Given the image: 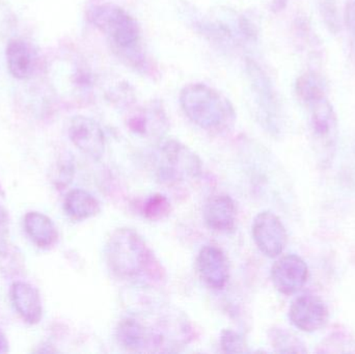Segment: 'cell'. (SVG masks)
<instances>
[{"label":"cell","mask_w":355,"mask_h":354,"mask_svg":"<svg viewBox=\"0 0 355 354\" xmlns=\"http://www.w3.org/2000/svg\"><path fill=\"white\" fill-rule=\"evenodd\" d=\"M246 72L261 118L269 129L277 130L279 114V100L270 78L252 60L246 62Z\"/></svg>","instance_id":"52a82bcc"},{"label":"cell","mask_w":355,"mask_h":354,"mask_svg":"<svg viewBox=\"0 0 355 354\" xmlns=\"http://www.w3.org/2000/svg\"><path fill=\"white\" fill-rule=\"evenodd\" d=\"M345 23L349 35L350 46L355 56V1H350L346 6Z\"/></svg>","instance_id":"d4e9b609"},{"label":"cell","mask_w":355,"mask_h":354,"mask_svg":"<svg viewBox=\"0 0 355 354\" xmlns=\"http://www.w3.org/2000/svg\"><path fill=\"white\" fill-rule=\"evenodd\" d=\"M202 172L198 156L175 139H166L158 145L157 174L160 180L168 183L196 179Z\"/></svg>","instance_id":"5b68a950"},{"label":"cell","mask_w":355,"mask_h":354,"mask_svg":"<svg viewBox=\"0 0 355 354\" xmlns=\"http://www.w3.org/2000/svg\"><path fill=\"white\" fill-rule=\"evenodd\" d=\"M10 251V216L6 208L0 205V257Z\"/></svg>","instance_id":"603a6c76"},{"label":"cell","mask_w":355,"mask_h":354,"mask_svg":"<svg viewBox=\"0 0 355 354\" xmlns=\"http://www.w3.org/2000/svg\"><path fill=\"white\" fill-rule=\"evenodd\" d=\"M105 257L112 274L123 280L139 278L153 263L145 240L131 229H118L108 238Z\"/></svg>","instance_id":"3957f363"},{"label":"cell","mask_w":355,"mask_h":354,"mask_svg":"<svg viewBox=\"0 0 355 354\" xmlns=\"http://www.w3.org/2000/svg\"><path fill=\"white\" fill-rule=\"evenodd\" d=\"M289 318L298 330L306 333L317 332L327 324L329 309L318 297L302 295L292 303Z\"/></svg>","instance_id":"8fae6325"},{"label":"cell","mask_w":355,"mask_h":354,"mask_svg":"<svg viewBox=\"0 0 355 354\" xmlns=\"http://www.w3.org/2000/svg\"><path fill=\"white\" fill-rule=\"evenodd\" d=\"M221 348L227 353H245V342L237 333L231 330H225L220 338Z\"/></svg>","instance_id":"7402d4cb"},{"label":"cell","mask_w":355,"mask_h":354,"mask_svg":"<svg viewBox=\"0 0 355 354\" xmlns=\"http://www.w3.org/2000/svg\"><path fill=\"white\" fill-rule=\"evenodd\" d=\"M170 212V201L162 195H151L143 205L144 216L150 220H162L166 218Z\"/></svg>","instance_id":"ffe728a7"},{"label":"cell","mask_w":355,"mask_h":354,"mask_svg":"<svg viewBox=\"0 0 355 354\" xmlns=\"http://www.w3.org/2000/svg\"><path fill=\"white\" fill-rule=\"evenodd\" d=\"M308 278V265L296 255L284 256L271 268V280L282 294L297 292L306 285Z\"/></svg>","instance_id":"7c38bea8"},{"label":"cell","mask_w":355,"mask_h":354,"mask_svg":"<svg viewBox=\"0 0 355 354\" xmlns=\"http://www.w3.org/2000/svg\"><path fill=\"white\" fill-rule=\"evenodd\" d=\"M75 175V164L71 154H62L52 166L50 180L58 191L67 188L73 181Z\"/></svg>","instance_id":"d6986e66"},{"label":"cell","mask_w":355,"mask_h":354,"mask_svg":"<svg viewBox=\"0 0 355 354\" xmlns=\"http://www.w3.org/2000/svg\"><path fill=\"white\" fill-rule=\"evenodd\" d=\"M46 71L52 89L60 97H79L89 87L87 71L71 56H55L48 62Z\"/></svg>","instance_id":"8992f818"},{"label":"cell","mask_w":355,"mask_h":354,"mask_svg":"<svg viewBox=\"0 0 355 354\" xmlns=\"http://www.w3.org/2000/svg\"><path fill=\"white\" fill-rule=\"evenodd\" d=\"M73 145L87 157L101 159L105 152V135L94 118L85 116H73L68 129Z\"/></svg>","instance_id":"9c48e42d"},{"label":"cell","mask_w":355,"mask_h":354,"mask_svg":"<svg viewBox=\"0 0 355 354\" xmlns=\"http://www.w3.org/2000/svg\"><path fill=\"white\" fill-rule=\"evenodd\" d=\"M272 345L279 353H306L304 344L285 330H277L271 336Z\"/></svg>","instance_id":"44dd1931"},{"label":"cell","mask_w":355,"mask_h":354,"mask_svg":"<svg viewBox=\"0 0 355 354\" xmlns=\"http://www.w3.org/2000/svg\"><path fill=\"white\" fill-rule=\"evenodd\" d=\"M0 195H4L3 191H2L1 184H0Z\"/></svg>","instance_id":"4316f807"},{"label":"cell","mask_w":355,"mask_h":354,"mask_svg":"<svg viewBox=\"0 0 355 354\" xmlns=\"http://www.w3.org/2000/svg\"><path fill=\"white\" fill-rule=\"evenodd\" d=\"M196 267L200 278L210 288H225L229 281V263L225 253L214 245H205L196 259Z\"/></svg>","instance_id":"4fadbf2b"},{"label":"cell","mask_w":355,"mask_h":354,"mask_svg":"<svg viewBox=\"0 0 355 354\" xmlns=\"http://www.w3.org/2000/svg\"><path fill=\"white\" fill-rule=\"evenodd\" d=\"M10 351V345H8V339L6 335L0 330V353H6Z\"/></svg>","instance_id":"484cf974"},{"label":"cell","mask_w":355,"mask_h":354,"mask_svg":"<svg viewBox=\"0 0 355 354\" xmlns=\"http://www.w3.org/2000/svg\"><path fill=\"white\" fill-rule=\"evenodd\" d=\"M180 104L190 121L212 132L227 130L236 120L233 104L205 83H190L180 94Z\"/></svg>","instance_id":"7a4b0ae2"},{"label":"cell","mask_w":355,"mask_h":354,"mask_svg":"<svg viewBox=\"0 0 355 354\" xmlns=\"http://www.w3.org/2000/svg\"><path fill=\"white\" fill-rule=\"evenodd\" d=\"M17 25V19L8 4L0 0V37L10 35Z\"/></svg>","instance_id":"cb8c5ba5"},{"label":"cell","mask_w":355,"mask_h":354,"mask_svg":"<svg viewBox=\"0 0 355 354\" xmlns=\"http://www.w3.org/2000/svg\"><path fill=\"white\" fill-rule=\"evenodd\" d=\"M87 18L110 39L116 51L131 60L139 54L141 30L137 21L121 6L114 3L94 6Z\"/></svg>","instance_id":"277c9868"},{"label":"cell","mask_w":355,"mask_h":354,"mask_svg":"<svg viewBox=\"0 0 355 354\" xmlns=\"http://www.w3.org/2000/svg\"><path fill=\"white\" fill-rule=\"evenodd\" d=\"M67 215L75 222H83L94 218L101 210L99 201L85 189H73L67 193L64 202Z\"/></svg>","instance_id":"e0dca14e"},{"label":"cell","mask_w":355,"mask_h":354,"mask_svg":"<svg viewBox=\"0 0 355 354\" xmlns=\"http://www.w3.org/2000/svg\"><path fill=\"white\" fill-rule=\"evenodd\" d=\"M23 224L27 236L37 249L49 251L55 247L58 231L49 216L42 212L31 211L25 214Z\"/></svg>","instance_id":"2e32d148"},{"label":"cell","mask_w":355,"mask_h":354,"mask_svg":"<svg viewBox=\"0 0 355 354\" xmlns=\"http://www.w3.org/2000/svg\"><path fill=\"white\" fill-rule=\"evenodd\" d=\"M116 339L127 351H145L150 347L147 328L135 318H126L120 322Z\"/></svg>","instance_id":"ac0fdd59"},{"label":"cell","mask_w":355,"mask_h":354,"mask_svg":"<svg viewBox=\"0 0 355 354\" xmlns=\"http://www.w3.org/2000/svg\"><path fill=\"white\" fill-rule=\"evenodd\" d=\"M295 89L298 99L308 110L315 147L323 160L329 159L337 143L338 120L322 79L316 73H304L298 77Z\"/></svg>","instance_id":"6da1fadb"},{"label":"cell","mask_w":355,"mask_h":354,"mask_svg":"<svg viewBox=\"0 0 355 354\" xmlns=\"http://www.w3.org/2000/svg\"><path fill=\"white\" fill-rule=\"evenodd\" d=\"M6 57L10 75L18 80L33 78L41 66L37 48L31 42L20 37H12L8 41Z\"/></svg>","instance_id":"30bf717a"},{"label":"cell","mask_w":355,"mask_h":354,"mask_svg":"<svg viewBox=\"0 0 355 354\" xmlns=\"http://www.w3.org/2000/svg\"><path fill=\"white\" fill-rule=\"evenodd\" d=\"M204 220L207 226L216 232L233 231L237 222V209L232 197L227 195L211 197L204 207Z\"/></svg>","instance_id":"9a60e30c"},{"label":"cell","mask_w":355,"mask_h":354,"mask_svg":"<svg viewBox=\"0 0 355 354\" xmlns=\"http://www.w3.org/2000/svg\"><path fill=\"white\" fill-rule=\"evenodd\" d=\"M10 299L17 313L26 324L35 326L43 319V303L39 290L33 285L16 281L10 286Z\"/></svg>","instance_id":"5bb4252c"},{"label":"cell","mask_w":355,"mask_h":354,"mask_svg":"<svg viewBox=\"0 0 355 354\" xmlns=\"http://www.w3.org/2000/svg\"><path fill=\"white\" fill-rule=\"evenodd\" d=\"M252 237L258 249L269 258L281 255L288 242L282 220L270 211L259 213L252 224Z\"/></svg>","instance_id":"ba28073f"}]
</instances>
